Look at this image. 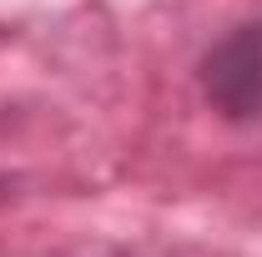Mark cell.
I'll use <instances>...</instances> for the list:
<instances>
[{"instance_id":"obj_1","label":"cell","mask_w":262,"mask_h":257,"mask_svg":"<svg viewBox=\"0 0 262 257\" xmlns=\"http://www.w3.org/2000/svg\"><path fill=\"white\" fill-rule=\"evenodd\" d=\"M202 96L232 126L262 121V20L232 26L202 56Z\"/></svg>"}]
</instances>
